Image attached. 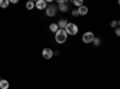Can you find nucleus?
Masks as SVG:
<instances>
[{"label": "nucleus", "instance_id": "f257e3e1", "mask_svg": "<svg viewBox=\"0 0 120 89\" xmlns=\"http://www.w3.org/2000/svg\"><path fill=\"white\" fill-rule=\"evenodd\" d=\"M67 33L65 31V29H59V30L55 33V41L58 43H65L67 41Z\"/></svg>", "mask_w": 120, "mask_h": 89}, {"label": "nucleus", "instance_id": "f03ea898", "mask_svg": "<svg viewBox=\"0 0 120 89\" xmlns=\"http://www.w3.org/2000/svg\"><path fill=\"white\" fill-rule=\"evenodd\" d=\"M78 27H77V24H75V23H67V25H66V28H65V31L67 33V35H77L78 34Z\"/></svg>", "mask_w": 120, "mask_h": 89}, {"label": "nucleus", "instance_id": "7ed1b4c3", "mask_svg": "<svg viewBox=\"0 0 120 89\" xmlns=\"http://www.w3.org/2000/svg\"><path fill=\"white\" fill-rule=\"evenodd\" d=\"M94 39H95L94 33H91V31H86V33H84L83 36H82V41H83L84 43H90V42H93Z\"/></svg>", "mask_w": 120, "mask_h": 89}, {"label": "nucleus", "instance_id": "20e7f679", "mask_svg": "<svg viewBox=\"0 0 120 89\" xmlns=\"http://www.w3.org/2000/svg\"><path fill=\"white\" fill-rule=\"evenodd\" d=\"M46 15L48 17H54L56 15V7L54 5H47V7H46Z\"/></svg>", "mask_w": 120, "mask_h": 89}, {"label": "nucleus", "instance_id": "39448f33", "mask_svg": "<svg viewBox=\"0 0 120 89\" xmlns=\"http://www.w3.org/2000/svg\"><path fill=\"white\" fill-rule=\"evenodd\" d=\"M53 54H54V52L52 51L51 48H48V47L43 48V51H42V57H43L45 59H47V60L52 59V58H53Z\"/></svg>", "mask_w": 120, "mask_h": 89}, {"label": "nucleus", "instance_id": "423d86ee", "mask_svg": "<svg viewBox=\"0 0 120 89\" xmlns=\"http://www.w3.org/2000/svg\"><path fill=\"white\" fill-rule=\"evenodd\" d=\"M58 8L60 10V11H63V12H66L68 11V4L66 3V0H58Z\"/></svg>", "mask_w": 120, "mask_h": 89}, {"label": "nucleus", "instance_id": "0eeeda50", "mask_svg": "<svg viewBox=\"0 0 120 89\" xmlns=\"http://www.w3.org/2000/svg\"><path fill=\"white\" fill-rule=\"evenodd\" d=\"M35 6H36L37 10H46L47 3L45 1V0H37V1L35 3Z\"/></svg>", "mask_w": 120, "mask_h": 89}, {"label": "nucleus", "instance_id": "6e6552de", "mask_svg": "<svg viewBox=\"0 0 120 89\" xmlns=\"http://www.w3.org/2000/svg\"><path fill=\"white\" fill-rule=\"evenodd\" d=\"M77 11H78V15H81V16H84V15H86L88 13V11H89V8L85 6V5H83V6H81V7H79L78 10H77Z\"/></svg>", "mask_w": 120, "mask_h": 89}, {"label": "nucleus", "instance_id": "1a4fd4ad", "mask_svg": "<svg viewBox=\"0 0 120 89\" xmlns=\"http://www.w3.org/2000/svg\"><path fill=\"white\" fill-rule=\"evenodd\" d=\"M67 23H68V22L66 21V19L61 18V19L59 21V23H56V24H58L59 29H65V28H66V25H67Z\"/></svg>", "mask_w": 120, "mask_h": 89}, {"label": "nucleus", "instance_id": "9d476101", "mask_svg": "<svg viewBox=\"0 0 120 89\" xmlns=\"http://www.w3.org/2000/svg\"><path fill=\"white\" fill-rule=\"evenodd\" d=\"M8 87H10V83L6 80L0 81V89H8Z\"/></svg>", "mask_w": 120, "mask_h": 89}, {"label": "nucleus", "instance_id": "9b49d317", "mask_svg": "<svg viewBox=\"0 0 120 89\" xmlns=\"http://www.w3.org/2000/svg\"><path fill=\"white\" fill-rule=\"evenodd\" d=\"M49 30H51L52 33H56V31L59 30V27H58V24H56V23H52L51 25H49Z\"/></svg>", "mask_w": 120, "mask_h": 89}, {"label": "nucleus", "instance_id": "f8f14e48", "mask_svg": "<svg viewBox=\"0 0 120 89\" xmlns=\"http://www.w3.org/2000/svg\"><path fill=\"white\" fill-rule=\"evenodd\" d=\"M25 7H26V10H33V8L35 7V3L30 0V1H28V3L25 4Z\"/></svg>", "mask_w": 120, "mask_h": 89}, {"label": "nucleus", "instance_id": "ddd939ff", "mask_svg": "<svg viewBox=\"0 0 120 89\" xmlns=\"http://www.w3.org/2000/svg\"><path fill=\"white\" fill-rule=\"evenodd\" d=\"M8 4H10L8 0H0V7L1 8H6L8 6Z\"/></svg>", "mask_w": 120, "mask_h": 89}, {"label": "nucleus", "instance_id": "4468645a", "mask_svg": "<svg viewBox=\"0 0 120 89\" xmlns=\"http://www.w3.org/2000/svg\"><path fill=\"white\" fill-rule=\"evenodd\" d=\"M72 4L75 6H78V7L83 6V1H82V0H72Z\"/></svg>", "mask_w": 120, "mask_h": 89}, {"label": "nucleus", "instance_id": "2eb2a0df", "mask_svg": "<svg viewBox=\"0 0 120 89\" xmlns=\"http://www.w3.org/2000/svg\"><path fill=\"white\" fill-rule=\"evenodd\" d=\"M93 42H94V46H100V45H101V40H100V39L98 37H96L95 36V39H94V40H93Z\"/></svg>", "mask_w": 120, "mask_h": 89}, {"label": "nucleus", "instance_id": "dca6fc26", "mask_svg": "<svg viewBox=\"0 0 120 89\" xmlns=\"http://www.w3.org/2000/svg\"><path fill=\"white\" fill-rule=\"evenodd\" d=\"M118 25H119V21H113V22H111V27H112V28H118Z\"/></svg>", "mask_w": 120, "mask_h": 89}, {"label": "nucleus", "instance_id": "f3484780", "mask_svg": "<svg viewBox=\"0 0 120 89\" xmlns=\"http://www.w3.org/2000/svg\"><path fill=\"white\" fill-rule=\"evenodd\" d=\"M115 35H116V36H119V35H120V29H119V27H118V28H115Z\"/></svg>", "mask_w": 120, "mask_h": 89}, {"label": "nucleus", "instance_id": "a211bd4d", "mask_svg": "<svg viewBox=\"0 0 120 89\" xmlns=\"http://www.w3.org/2000/svg\"><path fill=\"white\" fill-rule=\"evenodd\" d=\"M72 16H75V17H76V16H79V15H78V11H77V10H73V11H72Z\"/></svg>", "mask_w": 120, "mask_h": 89}, {"label": "nucleus", "instance_id": "6ab92c4d", "mask_svg": "<svg viewBox=\"0 0 120 89\" xmlns=\"http://www.w3.org/2000/svg\"><path fill=\"white\" fill-rule=\"evenodd\" d=\"M11 3H12V4H17L18 0H11Z\"/></svg>", "mask_w": 120, "mask_h": 89}, {"label": "nucleus", "instance_id": "aec40b11", "mask_svg": "<svg viewBox=\"0 0 120 89\" xmlns=\"http://www.w3.org/2000/svg\"><path fill=\"white\" fill-rule=\"evenodd\" d=\"M0 81H1V77H0Z\"/></svg>", "mask_w": 120, "mask_h": 89}]
</instances>
